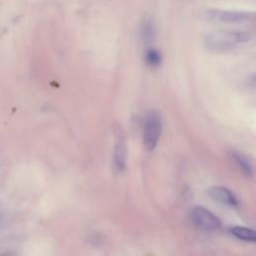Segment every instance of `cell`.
I'll return each mask as SVG.
<instances>
[{"label": "cell", "mask_w": 256, "mask_h": 256, "mask_svg": "<svg viewBox=\"0 0 256 256\" xmlns=\"http://www.w3.org/2000/svg\"><path fill=\"white\" fill-rule=\"evenodd\" d=\"M156 36V26L151 18L145 19L141 26V37L143 42L147 45L152 43Z\"/></svg>", "instance_id": "cell-9"}, {"label": "cell", "mask_w": 256, "mask_h": 256, "mask_svg": "<svg viewBox=\"0 0 256 256\" xmlns=\"http://www.w3.org/2000/svg\"><path fill=\"white\" fill-rule=\"evenodd\" d=\"M126 164V143L121 131L117 132L114 148V166L118 171H123Z\"/></svg>", "instance_id": "cell-6"}, {"label": "cell", "mask_w": 256, "mask_h": 256, "mask_svg": "<svg viewBox=\"0 0 256 256\" xmlns=\"http://www.w3.org/2000/svg\"><path fill=\"white\" fill-rule=\"evenodd\" d=\"M162 131L161 115L156 110H150L143 121V143L147 150L152 151L158 144Z\"/></svg>", "instance_id": "cell-2"}, {"label": "cell", "mask_w": 256, "mask_h": 256, "mask_svg": "<svg viewBox=\"0 0 256 256\" xmlns=\"http://www.w3.org/2000/svg\"><path fill=\"white\" fill-rule=\"evenodd\" d=\"M253 37L250 31L221 30L207 34L204 38L205 47L214 52H222L233 49L241 44L249 42Z\"/></svg>", "instance_id": "cell-1"}, {"label": "cell", "mask_w": 256, "mask_h": 256, "mask_svg": "<svg viewBox=\"0 0 256 256\" xmlns=\"http://www.w3.org/2000/svg\"><path fill=\"white\" fill-rule=\"evenodd\" d=\"M145 60L147 64L151 67H158L160 66L162 62V56L161 53L155 49V48H150L147 50L145 54Z\"/></svg>", "instance_id": "cell-10"}, {"label": "cell", "mask_w": 256, "mask_h": 256, "mask_svg": "<svg viewBox=\"0 0 256 256\" xmlns=\"http://www.w3.org/2000/svg\"><path fill=\"white\" fill-rule=\"evenodd\" d=\"M229 233L237 239L245 242L254 243L256 241V233L253 229L245 226H232L229 228Z\"/></svg>", "instance_id": "cell-8"}, {"label": "cell", "mask_w": 256, "mask_h": 256, "mask_svg": "<svg viewBox=\"0 0 256 256\" xmlns=\"http://www.w3.org/2000/svg\"><path fill=\"white\" fill-rule=\"evenodd\" d=\"M0 256H15V254L11 253V252H7V253H4V254H2Z\"/></svg>", "instance_id": "cell-11"}, {"label": "cell", "mask_w": 256, "mask_h": 256, "mask_svg": "<svg viewBox=\"0 0 256 256\" xmlns=\"http://www.w3.org/2000/svg\"><path fill=\"white\" fill-rule=\"evenodd\" d=\"M209 195L212 199L221 203L222 205H225L228 207L238 206V200L236 196L226 187H222V186L212 187L209 190Z\"/></svg>", "instance_id": "cell-5"}, {"label": "cell", "mask_w": 256, "mask_h": 256, "mask_svg": "<svg viewBox=\"0 0 256 256\" xmlns=\"http://www.w3.org/2000/svg\"><path fill=\"white\" fill-rule=\"evenodd\" d=\"M205 16L210 20L223 22V23H243V22L250 21L254 18L253 13L218 10V9L207 10L205 12Z\"/></svg>", "instance_id": "cell-3"}, {"label": "cell", "mask_w": 256, "mask_h": 256, "mask_svg": "<svg viewBox=\"0 0 256 256\" xmlns=\"http://www.w3.org/2000/svg\"><path fill=\"white\" fill-rule=\"evenodd\" d=\"M230 157L234 163V165L246 176L251 177L253 175V166L249 159L241 152L232 151L230 153Z\"/></svg>", "instance_id": "cell-7"}, {"label": "cell", "mask_w": 256, "mask_h": 256, "mask_svg": "<svg viewBox=\"0 0 256 256\" xmlns=\"http://www.w3.org/2000/svg\"><path fill=\"white\" fill-rule=\"evenodd\" d=\"M192 222L204 230H216L221 226L219 218L202 206H195L191 210Z\"/></svg>", "instance_id": "cell-4"}]
</instances>
